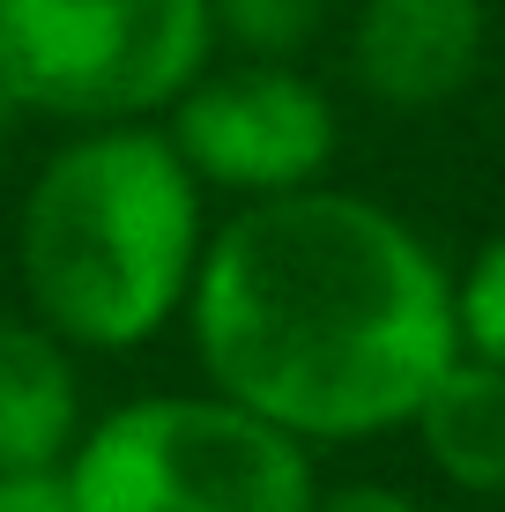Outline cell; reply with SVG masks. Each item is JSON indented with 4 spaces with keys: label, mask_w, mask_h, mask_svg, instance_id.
<instances>
[{
    "label": "cell",
    "mask_w": 505,
    "mask_h": 512,
    "mask_svg": "<svg viewBox=\"0 0 505 512\" xmlns=\"http://www.w3.org/2000/svg\"><path fill=\"white\" fill-rule=\"evenodd\" d=\"M179 320L208 386L305 446H357L409 423L461 357L439 253L394 208L320 179L238 208L201 245Z\"/></svg>",
    "instance_id": "1"
},
{
    "label": "cell",
    "mask_w": 505,
    "mask_h": 512,
    "mask_svg": "<svg viewBox=\"0 0 505 512\" xmlns=\"http://www.w3.org/2000/svg\"><path fill=\"white\" fill-rule=\"evenodd\" d=\"M201 193L149 119L82 127L45 156L15 216L23 305L67 349H142L186 312L208 245Z\"/></svg>",
    "instance_id": "2"
},
{
    "label": "cell",
    "mask_w": 505,
    "mask_h": 512,
    "mask_svg": "<svg viewBox=\"0 0 505 512\" xmlns=\"http://www.w3.org/2000/svg\"><path fill=\"white\" fill-rule=\"evenodd\" d=\"M75 512H312V453L231 394H142L60 461Z\"/></svg>",
    "instance_id": "3"
},
{
    "label": "cell",
    "mask_w": 505,
    "mask_h": 512,
    "mask_svg": "<svg viewBox=\"0 0 505 512\" xmlns=\"http://www.w3.org/2000/svg\"><path fill=\"white\" fill-rule=\"evenodd\" d=\"M208 52V0H0V90L60 127L156 119Z\"/></svg>",
    "instance_id": "4"
},
{
    "label": "cell",
    "mask_w": 505,
    "mask_h": 512,
    "mask_svg": "<svg viewBox=\"0 0 505 512\" xmlns=\"http://www.w3.org/2000/svg\"><path fill=\"white\" fill-rule=\"evenodd\" d=\"M164 119H171L164 134L186 156V171L201 186L246 193V201L312 186L335 164V141H342L327 90L283 60H246V67H223V75L201 67L164 104Z\"/></svg>",
    "instance_id": "5"
},
{
    "label": "cell",
    "mask_w": 505,
    "mask_h": 512,
    "mask_svg": "<svg viewBox=\"0 0 505 512\" xmlns=\"http://www.w3.org/2000/svg\"><path fill=\"white\" fill-rule=\"evenodd\" d=\"M483 60V0H364L350 30V67L379 104H446Z\"/></svg>",
    "instance_id": "6"
},
{
    "label": "cell",
    "mask_w": 505,
    "mask_h": 512,
    "mask_svg": "<svg viewBox=\"0 0 505 512\" xmlns=\"http://www.w3.org/2000/svg\"><path fill=\"white\" fill-rule=\"evenodd\" d=\"M82 423L75 349L38 312H0V468H60Z\"/></svg>",
    "instance_id": "7"
},
{
    "label": "cell",
    "mask_w": 505,
    "mask_h": 512,
    "mask_svg": "<svg viewBox=\"0 0 505 512\" xmlns=\"http://www.w3.org/2000/svg\"><path fill=\"white\" fill-rule=\"evenodd\" d=\"M416 438H424V461L446 475L454 490L476 498H505V364L491 357H461L416 401Z\"/></svg>",
    "instance_id": "8"
},
{
    "label": "cell",
    "mask_w": 505,
    "mask_h": 512,
    "mask_svg": "<svg viewBox=\"0 0 505 512\" xmlns=\"http://www.w3.org/2000/svg\"><path fill=\"white\" fill-rule=\"evenodd\" d=\"M208 23L246 60H290L298 45L320 38L327 0H208Z\"/></svg>",
    "instance_id": "9"
},
{
    "label": "cell",
    "mask_w": 505,
    "mask_h": 512,
    "mask_svg": "<svg viewBox=\"0 0 505 512\" xmlns=\"http://www.w3.org/2000/svg\"><path fill=\"white\" fill-rule=\"evenodd\" d=\"M454 327L468 357L505 364V231L468 260V275L454 282Z\"/></svg>",
    "instance_id": "10"
},
{
    "label": "cell",
    "mask_w": 505,
    "mask_h": 512,
    "mask_svg": "<svg viewBox=\"0 0 505 512\" xmlns=\"http://www.w3.org/2000/svg\"><path fill=\"white\" fill-rule=\"evenodd\" d=\"M312 512H424V505L387 483H342V490H312Z\"/></svg>",
    "instance_id": "11"
},
{
    "label": "cell",
    "mask_w": 505,
    "mask_h": 512,
    "mask_svg": "<svg viewBox=\"0 0 505 512\" xmlns=\"http://www.w3.org/2000/svg\"><path fill=\"white\" fill-rule=\"evenodd\" d=\"M60 490V468H0V512H30Z\"/></svg>",
    "instance_id": "12"
},
{
    "label": "cell",
    "mask_w": 505,
    "mask_h": 512,
    "mask_svg": "<svg viewBox=\"0 0 505 512\" xmlns=\"http://www.w3.org/2000/svg\"><path fill=\"white\" fill-rule=\"evenodd\" d=\"M8 134H15V97L0 90V156H8Z\"/></svg>",
    "instance_id": "13"
},
{
    "label": "cell",
    "mask_w": 505,
    "mask_h": 512,
    "mask_svg": "<svg viewBox=\"0 0 505 512\" xmlns=\"http://www.w3.org/2000/svg\"><path fill=\"white\" fill-rule=\"evenodd\" d=\"M30 512H75V505H67V483H60V490H52V498H45V505H30Z\"/></svg>",
    "instance_id": "14"
}]
</instances>
